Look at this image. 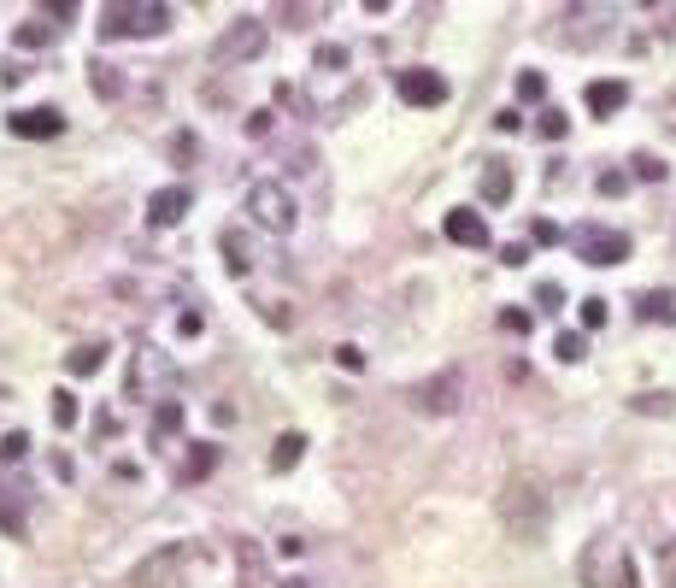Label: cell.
Here are the masks:
<instances>
[{
    "label": "cell",
    "instance_id": "31",
    "mask_svg": "<svg viewBox=\"0 0 676 588\" xmlns=\"http://www.w3.org/2000/svg\"><path fill=\"white\" fill-rule=\"evenodd\" d=\"M542 135L559 142V135H565V112H542Z\"/></svg>",
    "mask_w": 676,
    "mask_h": 588
},
{
    "label": "cell",
    "instance_id": "5",
    "mask_svg": "<svg viewBox=\"0 0 676 588\" xmlns=\"http://www.w3.org/2000/svg\"><path fill=\"white\" fill-rule=\"evenodd\" d=\"M247 212H254V224L271 230V235L294 230V194L283 189V183H254V189H247Z\"/></svg>",
    "mask_w": 676,
    "mask_h": 588
},
{
    "label": "cell",
    "instance_id": "24",
    "mask_svg": "<svg viewBox=\"0 0 676 588\" xmlns=\"http://www.w3.org/2000/svg\"><path fill=\"white\" fill-rule=\"evenodd\" d=\"M54 424H59V430H71V424H77V394H71V389L54 394Z\"/></svg>",
    "mask_w": 676,
    "mask_h": 588
},
{
    "label": "cell",
    "instance_id": "6",
    "mask_svg": "<svg viewBox=\"0 0 676 588\" xmlns=\"http://www.w3.org/2000/svg\"><path fill=\"white\" fill-rule=\"evenodd\" d=\"M577 254H582V265H623L630 259V235L623 230H577Z\"/></svg>",
    "mask_w": 676,
    "mask_h": 588
},
{
    "label": "cell",
    "instance_id": "10",
    "mask_svg": "<svg viewBox=\"0 0 676 588\" xmlns=\"http://www.w3.org/2000/svg\"><path fill=\"white\" fill-rule=\"evenodd\" d=\"M189 206H194V194L177 183V189H159L154 200H147V218H154L159 230H171V224H183V218H189Z\"/></svg>",
    "mask_w": 676,
    "mask_h": 588
},
{
    "label": "cell",
    "instance_id": "19",
    "mask_svg": "<svg viewBox=\"0 0 676 588\" xmlns=\"http://www.w3.org/2000/svg\"><path fill=\"white\" fill-rule=\"evenodd\" d=\"M300 453H306V435H300V430L277 435V453H271V471H294V465H300Z\"/></svg>",
    "mask_w": 676,
    "mask_h": 588
},
{
    "label": "cell",
    "instance_id": "18",
    "mask_svg": "<svg viewBox=\"0 0 676 588\" xmlns=\"http://www.w3.org/2000/svg\"><path fill=\"white\" fill-rule=\"evenodd\" d=\"M212 465H218V447H212V442H194L189 459H183V483H200Z\"/></svg>",
    "mask_w": 676,
    "mask_h": 588
},
{
    "label": "cell",
    "instance_id": "13",
    "mask_svg": "<svg viewBox=\"0 0 676 588\" xmlns=\"http://www.w3.org/2000/svg\"><path fill=\"white\" fill-rule=\"evenodd\" d=\"M235 565H242V588H265V553H259V542H247V535H235Z\"/></svg>",
    "mask_w": 676,
    "mask_h": 588
},
{
    "label": "cell",
    "instance_id": "14",
    "mask_svg": "<svg viewBox=\"0 0 676 588\" xmlns=\"http://www.w3.org/2000/svg\"><path fill=\"white\" fill-rule=\"evenodd\" d=\"M218 254H224V271H230V277H247V271H254V254H247V235L242 230H224L218 235Z\"/></svg>",
    "mask_w": 676,
    "mask_h": 588
},
{
    "label": "cell",
    "instance_id": "15",
    "mask_svg": "<svg viewBox=\"0 0 676 588\" xmlns=\"http://www.w3.org/2000/svg\"><path fill=\"white\" fill-rule=\"evenodd\" d=\"M482 200H488V206H506V200H512V165H500V159L482 165Z\"/></svg>",
    "mask_w": 676,
    "mask_h": 588
},
{
    "label": "cell",
    "instance_id": "36",
    "mask_svg": "<svg viewBox=\"0 0 676 588\" xmlns=\"http://www.w3.org/2000/svg\"><path fill=\"white\" fill-rule=\"evenodd\" d=\"M271 124H277L271 112H254V118H247V135H271Z\"/></svg>",
    "mask_w": 676,
    "mask_h": 588
},
{
    "label": "cell",
    "instance_id": "2",
    "mask_svg": "<svg viewBox=\"0 0 676 588\" xmlns=\"http://www.w3.org/2000/svg\"><path fill=\"white\" fill-rule=\"evenodd\" d=\"M171 24V6H159V0H130V6H106L100 12V35L106 42H124V35H159Z\"/></svg>",
    "mask_w": 676,
    "mask_h": 588
},
{
    "label": "cell",
    "instance_id": "22",
    "mask_svg": "<svg viewBox=\"0 0 676 588\" xmlns=\"http://www.w3.org/2000/svg\"><path fill=\"white\" fill-rule=\"evenodd\" d=\"M183 430V406L177 400H159V418H154V435H177Z\"/></svg>",
    "mask_w": 676,
    "mask_h": 588
},
{
    "label": "cell",
    "instance_id": "8",
    "mask_svg": "<svg viewBox=\"0 0 676 588\" xmlns=\"http://www.w3.org/2000/svg\"><path fill=\"white\" fill-rule=\"evenodd\" d=\"M394 89H400L406 106H442V100H447V77H442V71L412 65V71H400V77H394Z\"/></svg>",
    "mask_w": 676,
    "mask_h": 588
},
{
    "label": "cell",
    "instance_id": "29",
    "mask_svg": "<svg viewBox=\"0 0 676 588\" xmlns=\"http://www.w3.org/2000/svg\"><path fill=\"white\" fill-rule=\"evenodd\" d=\"M606 324V300H582V330H600Z\"/></svg>",
    "mask_w": 676,
    "mask_h": 588
},
{
    "label": "cell",
    "instance_id": "30",
    "mask_svg": "<svg viewBox=\"0 0 676 588\" xmlns=\"http://www.w3.org/2000/svg\"><path fill=\"white\" fill-rule=\"evenodd\" d=\"M635 177H647V183H653V177H665V165H659L653 154H635Z\"/></svg>",
    "mask_w": 676,
    "mask_h": 588
},
{
    "label": "cell",
    "instance_id": "35",
    "mask_svg": "<svg viewBox=\"0 0 676 588\" xmlns=\"http://www.w3.org/2000/svg\"><path fill=\"white\" fill-rule=\"evenodd\" d=\"M535 300H542V306H547V312H553V306H559V300H565V289H559V283H542V289H535Z\"/></svg>",
    "mask_w": 676,
    "mask_h": 588
},
{
    "label": "cell",
    "instance_id": "28",
    "mask_svg": "<svg viewBox=\"0 0 676 588\" xmlns=\"http://www.w3.org/2000/svg\"><path fill=\"white\" fill-rule=\"evenodd\" d=\"M518 95H523V100H542V95H547L542 71H523V77H518Z\"/></svg>",
    "mask_w": 676,
    "mask_h": 588
},
{
    "label": "cell",
    "instance_id": "20",
    "mask_svg": "<svg viewBox=\"0 0 676 588\" xmlns=\"http://www.w3.org/2000/svg\"><path fill=\"white\" fill-rule=\"evenodd\" d=\"M0 530H6V535L30 530V523H24V506H18V489H6V483H0Z\"/></svg>",
    "mask_w": 676,
    "mask_h": 588
},
{
    "label": "cell",
    "instance_id": "23",
    "mask_svg": "<svg viewBox=\"0 0 676 588\" xmlns=\"http://www.w3.org/2000/svg\"><path fill=\"white\" fill-rule=\"evenodd\" d=\"M553 354H559V359H565V365H577V359L588 354V342H582V335H577V330H565V335H559V342H553Z\"/></svg>",
    "mask_w": 676,
    "mask_h": 588
},
{
    "label": "cell",
    "instance_id": "7",
    "mask_svg": "<svg viewBox=\"0 0 676 588\" xmlns=\"http://www.w3.org/2000/svg\"><path fill=\"white\" fill-rule=\"evenodd\" d=\"M6 130L18 135V142H47V135L65 130V112H59V106H18L6 118Z\"/></svg>",
    "mask_w": 676,
    "mask_h": 588
},
{
    "label": "cell",
    "instance_id": "12",
    "mask_svg": "<svg viewBox=\"0 0 676 588\" xmlns=\"http://www.w3.org/2000/svg\"><path fill=\"white\" fill-rule=\"evenodd\" d=\"M588 112L594 118H611V112H623V100H630V83H618V77H606V83H588Z\"/></svg>",
    "mask_w": 676,
    "mask_h": 588
},
{
    "label": "cell",
    "instance_id": "9",
    "mask_svg": "<svg viewBox=\"0 0 676 588\" xmlns=\"http://www.w3.org/2000/svg\"><path fill=\"white\" fill-rule=\"evenodd\" d=\"M412 400H418L423 412H435V418H442V412H459V400H465V377H459V371H442V377L418 383Z\"/></svg>",
    "mask_w": 676,
    "mask_h": 588
},
{
    "label": "cell",
    "instance_id": "1",
    "mask_svg": "<svg viewBox=\"0 0 676 588\" xmlns=\"http://www.w3.org/2000/svg\"><path fill=\"white\" fill-rule=\"evenodd\" d=\"M500 523H506V535L523 542V547H535L547 535V523H553V494H547V483L535 477V471L506 477V489H500Z\"/></svg>",
    "mask_w": 676,
    "mask_h": 588
},
{
    "label": "cell",
    "instance_id": "33",
    "mask_svg": "<svg viewBox=\"0 0 676 588\" xmlns=\"http://www.w3.org/2000/svg\"><path fill=\"white\" fill-rule=\"evenodd\" d=\"M630 189V177H623V171H606V177H600V194H623Z\"/></svg>",
    "mask_w": 676,
    "mask_h": 588
},
{
    "label": "cell",
    "instance_id": "27",
    "mask_svg": "<svg viewBox=\"0 0 676 588\" xmlns=\"http://www.w3.org/2000/svg\"><path fill=\"white\" fill-rule=\"evenodd\" d=\"M659 588H676V542L659 547Z\"/></svg>",
    "mask_w": 676,
    "mask_h": 588
},
{
    "label": "cell",
    "instance_id": "17",
    "mask_svg": "<svg viewBox=\"0 0 676 588\" xmlns=\"http://www.w3.org/2000/svg\"><path fill=\"white\" fill-rule=\"evenodd\" d=\"M100 359H106V347H100V342H83V347H71V354H65V371H71V377H94Z\"/></svg>",
    "mask_w": 676,
    "mask_h": 588
},
{
    "label": "cell",
    "instance_id": "32",
    "mask_svg": "<svg viewBox=\"0 0 676 588\" xmlns=\"http://www.w3.org/2000/svg\"><path fill=\"white\" fill-rule=\"evenodd\" d=\"M500 330H512V335H523V330H530V312H500Z\"/></svg>",
    "mask_w": 676,
    "mask_h": 588
},
{
    "label": "cell",
    "instance_id": "11",
    "mask_svg": "<svg viewBox=\"0 0 676 588\" xmlns=\"http://www.w3.org/2000/svg\"><path fill=\"white\" fill-rule=\"evenodd\" d=\"M447 242H459V247H488V224L477 218L471 206H459V212H447Z\"/></svg>",
    "mask_w": 676,
    "mask_h": 588
},
{
    "label": "cell",
    "instance_id": "34",
    "mask_svg": "<svg viewBox=\"0 0 676 588\" xmlns=\"http://www.w3.org/2000/svg\"><path fill=\"white\" fill-rule=\"evenodd\" d=\"M335 359H342V371H365V354H359V347H335Z\"/></svg>",
    "mask_w": 676,
    "mask_h": 588
},
{
    "label": "cell",
    "instance_id": "3",
    "mask_svg": "<svg viewBox=\"0 0 676 588\" xmlns=\"http://www.w3.org/2000/svg\"><path fill=\"white\" fill-rule=\"evenodd\" d=\"M171 383H177V371H171V359L159 347H135L130 354V371H124V394L130 400H159Z\"/></svg>",
    "mask_w": 676,
    "mask_h": 588
},
{
    "label": "cell",
    "instance_id": "25",
    "mask_svg": "<svg viewBox=\"0 0 676 588\" xmlns=\"http://www.w3.org/2000/svg\"><path fill=\"white\" fill-rule=\"evenodd\" d=\"M24 453H30V435H24V430H12L6 442H0V465H18Z\"/></svg>",
    "mask_w": 676,
    "mask_h": 588
},
{
    "label": "cell",
    "instance_id": "16",
    "mask_svg": "<svg viewBox=\"0 0 676 588\" xmlns=\"http://www.w3.org/2000/svg\"><path fill=\"white\" fill-rule=\"evenodd\" d=\"M635 312H641V318H659V324H676V294L671 289H647L641 300H635Z\"/></svg>",
    "mask_w": 676,
    "mask_h": 588
},
{
    "label": "cell",
    "instance_id": "21",
    "mask_svg": "<svg viewBox=\"0 0 676 588\" xmlns=\"http://www.w3.org/2000/svg\"><path fill=\"white\" fill-rule=\"evenodd\" d=\"M89 83H94V95H100V100H118V95H124V77L106 65V59H94V65H89Z\"/></svg>",
    "mask_w": 676,
    "mask_h": 588
},
{
    "label": "cell",
    "instance_id": "4",
    "mask_svg": "<svg viewBox=\"0 0 676 588\" xmlns=\"http://www.w3.org/2000/svg\"><path fill=\"white\" fill-rule=\"evenodd\" d=\"M265 42H271V35H265V24H259V18H235L230 30L218 35L212 59H218L224 71H235V65H254V59L265 54Z\"/></svg>",
    "mask_w": 676,
    "mask_h": 588
},
{
    "label": "cell",
    "instance_id": "26",
    "mask_svg": "<svg viewBox=\"0 0 676 588\" xmlns=\"http://www.w3.org/2000/svg\"><path fill=\"white\" fill-rule=\"evenodd\" d=\"M47 42H54V30H47L42 18H30V24L18 30V47H47Z\"/></svg>",
    "mask_w": 676,
    "mask_h": 588
}]
</instances>
